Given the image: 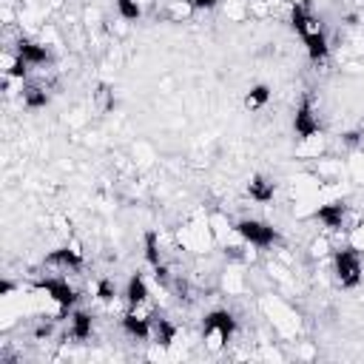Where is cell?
Instances as JSON below:
<instances>
[{
	"instance_id": "6da1fadb",
	"label": "cell",
	"mask_w": 364,
	"mask_h": 364,
	"mask_svg": "<svg viewBox=\"0 0 364 364\" xmlns=\"http://www.w3.org/2000/svg\"><path fill=\"white\" fill-rule=\"evenodd\" d=\"M290 17H293V28L299 31V37L307 48V57L313 63H324L330 54V43H327V31H324L321 17L310 9V3H293Z\"/></svg>"
},
{
	"instance_id": "7a4b0ae2",
	"label": "cell",
	"mask_w": 364,
	"mask_h": 364,
	"mask_svg": "<svg viewBox=\"0 0 364 364\" xmlns=\"http://www.w3.org/2000/svg\"><path fill=\"white\" fill-rule=\"evenodd\" d=\"M236 333V318L228 310H210L202 321V344L210 353H222Z\"/></svg>"
},
{
	"instance_id": "3957f363",
	"label": "cell",
	"mask_w": 364,
	"mask_h": 364,
	"mask_svg": "<svg viewBox=\"0 0 364 364\" xmlns=\"http://www.w3.org/2000/svg\"><path fill=\"white\" fill-rule=\"evenodd\" d=\"M333 270H336V279H338L341 287H358L361 279H364L361 253H358L353 245L333 250Z\"/></svg>"
},
{
	"instance_id": "277c9868",
	"label": "cell",
	"mask_w": 364,
	"mask_h": 364,
	"mask_svg": "<svg viewBox=\"0 0 364 364\" xmlns=\"http://www.w3.org/2000/svg\"><path fill=\"white\" fill-rule=\"evenodd\" d=\"M233 230H236L247 245H253L256 250H264V247L276 245V239H279L276 228L267 225V222H259V219H242V222H236Z\"/></svg>"
},
{
	"instance_id": "5b68a950",
	"label": "cell",
	"mask_w": 364,
	"mask_h": 364,
	"mask_svg": "<svg viewBox=\"0 0 364 364\" xmlns=\"http://www.w3.org/2000/svg\"><path fill=\"white\" fill-rule=\"evenodd\" d=\"M37 290L43 293V296H48L57 307H63V310H71L74 304H77V290L68 284V279L65 276H46L40 284H37Z\"/></svg>"
},
{
	"instance_id": "8992f818",
	"label": "cell",
	"mask_w": 364,
	"mask_h": 364,
	"mask_svg": "<svg viewBox=\"0 0 364 364\" xmlns=\"http://www.w3.org/2000/svg\"><path fill=\"white\" fill-rule=\"evenodd\" d=\"M293 128H296V134H299V139H307V136H316V134H321V122H318V114H316V108H313V102L304 97L301 102H299V108H296V119H293Z\"/></svg>"
},
{
	"instance_id": "52a82bcc",
	"label": "cell",
	"mask_w": 364,
	"mask_h": 364,
	"mask_svg": "<svg viewBox=\"0 0 364 364\" xmlns=\"http://www.w3.org/2000/svg\"><path fill=\"white\" fill-rule=\"evenodd\" d=\"M14 51H17V54L26 60V65H28V68L46 65V63H48V57H51L46 43H37V40H26V37L17 43V48H14Z\"/></svg>"
},
{
	"instance_id": "ba28073f",
	"label": "cell",
	"mask_w": 364,
	"mask_h": 364,
	"mask_svg": "<svg viewBox=\"0 0 364 364\" xmlns=\"http://www.w3.org/2000/svg\"><path fill=\"white\" fill-rule=\"evenodd\" d=\"M136 304H151V290L142 273H134L125 284V307H136Z\"/></svg>"
},
{
	"instance_id": "9c48e42d",
	"label": "cell",
	"mask_w": 364,
	"mask_h": 364,
	"mask_svg": "<svg viewBox=\"0 0 364 364\" xmlns=\"http://www.w3.org/2000/svg\"><path fill=\"white\" fill-rule=\"evenodd\" d=\"M91 330H94V324H91V316H88V313H82V310L68 313L65 336H68L71 341H85V338H91Z\"/></svg>"
},
{
	"instance_id": "30bf717a",
	"label": "cell",
	"mask_w": 364,
	"mask_h": 364,
	"mask_svg": "<svg viewBox=\"0 0 364 364\" xmlns=\"http://www.w3.org/2000/svg\"><path fill=\"white\" fill-rule=\"evenodd\" d=\"M273 182L267 179V176H262V173H256V176H250V182H247V193H250V199L253 202H259V205H264V202H270L273 199Z\"/></svg>"
},
{
	"instance_id": "8fae6325",
	"label": "cell",
	"mask_w": 364,
	"mask_h": 364,
	"mask_svg": "<svg viewBox=\"0 0 364 364\" xmlns=\"http://www.w3.org/2000/svg\"><path fill=\"white\" fill-rule=\"evenodd\" d=\"M193 11H196V6H193L191 0H168V6H165V20L182 23V20H191Z\"/></svg>"
},
{
	"instance_id": "7c38bea8",
	"label": "cell",
	"mask_w": 364,
	"mask_h": 364,
	"mask_svg": "<svg viewBox=\"0 0 364 364\" xmlns=\"http://www.w3.org/2000/svg\"><path fill=\"white\" fill-rule=\"evenodd\" d=\"M267 100H270V88H267V85H253V88L245 94V108H247V111H259V108L267 105Z\"/></svg>"
},
{
	"instance_id": "4fadbf2b",
	"label": "cell",
	"mask_w": 364,
	"mask_h": 364,
	"mask_svg": "<svg viewBox=\"0 0 364 364\" xmlns=\"http://www.w3.org/2000/svg\"><path fill=\"white\" fill-rule=\"evenodd\" d=\"M142 6H145V0H117L119 20H125V23L139 20V17H142Z\"/></svg>"
},
{
	"instance_id": "5bb4252c",
	"label": "cell",
	"mask_w": 364,
	"mask_h": 364,
	"mask_svg": "<svg viewBox=\"0 0 364 364\" xmlns=\"http://www.w3.org/2000/svg\"><path fill=\"white\" fill-rule=\"evenodd\" d=\"M48 102V94L40 85H26L23 88V105L26 108H43Z\"/></svg>"
},
{
	"instance_id": "9a60e30c",
	"label": "cell",
	"mask_w": 364,
	"mask_h": 364,
	"mask_svg": "<svg viewBox=\"0 0 364 364\" xmlns=\"http://www.w3.org/2000/svg\"><path fill=\"white\" fill-rule=\"evenodd\" d=\"M222 287H225L228 293H242V287H245L242 273H239V270H225V276H222Z\"/></svg>"
},
{
	"instance_id": "2e32d148",
	"label": "cell",
	"mask_w": 364,
	"mask_h": 364,
	"mask_svg": "<svg viewBox=\"0 0 364 364\" xmlns=\"http://www.w3.org/2000/svg\"><path fill=\"white\" fill-rule=\"evenodd\" d=\"M327 247H330V242L321 236V239H316V242L310 245V256H327Z\"/></svg>"
},
{
	"instance_id": "e0dca14e",
	"label": "cell",
	"mask_w": 364,
	"mask_h": 364,
	"mask_svg": "<svg viewBox=\"0 0 364 364\" xmlns=\"http://www.w3.org/2000/svg\"><path fill=\"white\" fill-rule=\"evenodd\" d=\"M191 3H193V6H196V11H199V9H216L222 0H191Z\"/></svg>"
},
{
	"instance_id": "ac0fdd59",
	"label": "cell",
	"mask_w": 364,
	"mask_h": 364,
	"mask_svg": "<svg viewBox=\"0 0 364 364\" xmlns=\"http://www.w3.org/2000/svg\"><path fill=\"white\" fill-rule=\"evenodd\" d=\"M293 3H310V0H293Z\"/></svg>"
}]
</instances>
